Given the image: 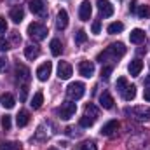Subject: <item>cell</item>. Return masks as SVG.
Segmentation results:
<instances>
[{
    "label": "cell",
    "mask_w": 150,
    "mask_h": 150,
    "mask_svg": "<svg viewBox=\"0 0 150 150\" xmlns=\"http://www.w3.org/2000/svg\"><path fill=\"white\" fill-rule=\"evenodd\" d=\"M9 49H11V44H9L5 38H0V51L5 52V51H9Z\"/></svg>",
    "instance_id": "d590c367"
},
{
    "label": "cell",
    "mask_w": 150,
    "mask_h": 150,
    "mask_svg": "<svg viewBox=\"0 0 150 150\" xmlns=\"http://www.w3.org/2000/svg\"><path fill=\"white\" fill-rule=\"evenodd\" d=\"M26 96H28V86L25 84V86H21V96H19V100L26 101Z\"/></svg>",
    "instance_id": "8d00e7d4"
},
{
    "label": "cell",
    "mask_w": 150,
    "mask_h": 150,
    "mask_svg": "<svg viewBox=\"0 0 150 150\" xmlns=\"http://www.w3.org/2000/svg\"><path fill=\"white\" fill-rule=\"evenodd\" d=\"M126 113L131 115L136 120H150V107H134V108H126Z\"/></svg>",
    "instance_id": "5b68a950"
},
{
    "label": "cell",
    "mask_w": 150,
    "mask_h": 150,
    "mask_svg": "<svg viewBox=\"0 0 150 150\" xmlns=\"http://www.w3.org/2000/svg\"><path fill=\"white\" fill-rule=\"evenodd\" d=\"M28 35L33 38V40H44V38L47 37V28L42 25V23H32L30 26H28Z\"/></svg>",
    "instance_id": "277c9868"
},
{
    "label": "cell",
    "mask_w": 150,
    "mask_h": 150,
    "mask_svg": "<svg viewBox=\"0 0 150 150\" xmlns=\"http://www.w3.org/2000/svg\"><path fill=\"white\" fill-rule=\"evenodd\" d=\"M79 150H96V143L94 142H82L79 145Z\"/></svg>",
    "instance_id": "4dcf8cb0"
},
{
    "label": "cell",
    "mask_w": 150,
    "mask_h": 150,
    "mask_svg": "<svg viewBox=\"0 0 150 150\" xmlns=\"http://www.w3.org/2000/svg\"><path fill=\"white\" fill-rule=\"evenodd\" d=\"M129 40H131L133 44H142V42L145 40V32L140 30V28H134V30L129 33Z\"/></svg>",
    "instance_id": "d6986e66"
},
{
    "label": "cell",
    "mask_w": 150,
    "mask_h": 150,
    "mask_svg": "<svg viewBox=\"0 0 150 150\" xmlns=\"http://www.w3.org/2000/svg\"><path fill=\"white\" fill-rule=\"evenodd\" d=\"M124 30V23H120V21H115V23H110L108 25V28H107V32L110 33V35H115V33H120Z\"/></svg>",
    "instance_id": "484cf974"
},
{
    "label": "cell",
    "mask_w": 150,
    "mask_h": 150,
    "mask_svg": "<svg viewBox=\"0 0 150 150\" xmlns=\"http://www.w3.org/2000/svg\"><path fill=\"white\" fill-rule=\"evenodd\" d=\"M112 70H113V67H110V65L103 67V70H101V79H103V80H108L110 75H112Z\"/></svg>",
    "instance_id": "d6a6232c"
},
{
    "label": "cell",
    "mask_w": 150,
    "mask_h": 150,
    "mask_svg": "<svg viewBox=\"0 0 150 150\" xmlns=\"http://www.w3.org/2000/svg\"><path fill=\"white\" fill-rule=\"evenodd\" d=\"M28 5H30V11L33 14H44V2L42 0H30Z\"/></svg>",
    "instance_id": "7402d4cb"
},
{
    "label": "cell",
    "mask_w": 150,
    "mask_h": 150,
    "mask_svg": "<svg viewBox=\"0 0 150 150\" xmlns=\"http://www.w3.org/2000/svg\"><path fill=\"white\" fill-rule=\"evenodd\" d=\"M115 87H117V91H120V93H122V91L127 87V79H126V77L117 79V86H115Z\"/></svg>",
    "instance_id": "1f68e13d"
},
{
    "label": "cell",
    "mask_w": 150,
    "mask_h": 150,
    "mask_svg": "<svg viewBox=\"0 0 150 150\" xmlns=\"http://www.w3.org/2000/svg\"><path fill=\"white\" fill-rule=\"evenodd\" d=\"M9 18L18 25V23H21L23 19H25V11L19 7V5H16V7H12L11 9V12H9Z\"/></svg>",
    "instance_id": "e0dca14e"
},
{
    "label": "cell",
    "mask_w": 150,
    "mask_h": 150,
    "mask_svg": "<svg viewBox=\"0 0 150 150\" xmlns=\"http://www.w3.org/2000/svg\"><path fill=\"white\" fill-rule=\"evenodd\" d=\"M51 72H52V63H51V61H45V63H42L37 68V79L40 82H45V80L49 79Z\"/></svg>",
    "instance_id": "8992f818"
},
{
    "label": "cell",
    "mask_w": 150,
    "mask_h": 150,
    "mask_svg": "<svg viewBox=\"0 0 150 150\" xmlns=\"http://www.w3.org/2000/svg\"><path fill=\"white\" fill-rule=\"evenodd\" d=\"M127 70H129V74H131V77H136V75H140V72L143 70V61H142L140 58H136V59H133V61L129 63V67H127Z\"/></svg>",
    "instance_id": "2e32d148"
},
{
    "label": "cell",
    "mask_w": 150,
    "mask_h": 150,
    "mask_svg": "<svg viewBox=\"0 0 150 150\" xmlns=\"http://www.w3.org/2000/svg\"><path fill=\"white\" fill-rule=\"evenodd\" d=\"M124 54H126V47H124V44H122V42H117V44L108 45L103 52H100V54H98V58H96V61H100V63L117 61V59H119V58H122Z\"/></svg>",
    "instance_id": "6da1fadb"
},
{
    "label": "cell",
    "mask_w": 150,
    "mask_h": 150,
    "mask_svg": "<svg viewBox=\"0 0 150 150\" xmlns=\"http://www.w3.org/2000/svg\"><path fill=\"white\" fill-rule=\"evenodd\" d=\"M117 129H119V122H117V120H108V122L101 127L100 133H101V136H110V134H113Z\"/></svg>",
    "instance_id": "ac0fdd59"
},
{
    "label": "cell",
    "mask_w": 150,
    "mask_h": 150,
    "mask_svg": "<svg viewBox=\"0 0 150 150\" xmlns=\"http://www.w3.org/2000/svg\"><path fill=\"white\" fill-rule=\"evenodd\" d=\"M94 117H91V115H84V117H80V120H79V124H80V127H91L93 124H94Z\"/></svg>",
    "instance_id": "4316f807"
},
{
    "label": "cell",
    "mask_w": 150,
    "mask_h": 150,
    "mask_svg": "<svg viewBox=\"0 0 150 150\" xmlns=\"http://www.w3.org/2000/svg\"><path fill=\"white\" fill-rule=\"evenodd\" d=\"M7 32V21L5 18H0V33H5Z\"/></svg>",
    "instance_id": "74e56055"
},
{
    "label": "cell",
    "mask_w": 150,
    "mask_h": 150,
    "mask_svg": "<svg viewBox=\"0 0 150 150\" xmlns=\"http://www.w3.org/2000/svg\"><path fill=\"white\" fill-rule=\"evenodd\" d=\"M67 94H68V98H70L72 101H77V100H80V98L86 94V86H84L82 82H72V84L67 87Z\"/></svg>",
    "instance_id": "7a4b0ae2"
},
{
    "label": "cell",
    "mask_w": 150,
    "mask_h": 150,
    "mask_svg": "<svg viewBox=\"0 0 150 150\" xmlns=\"http://www.w3.org/2000/svg\"><path fill=\"white\" fill-rule=\"evenodd\" d=\"M56 26H58V30H65L68 26V12L65 9H61L58 12V16H56Z\"/></svg>",
    "instance_id": "4fadbf2b"
},
{
    "label": "cell",
    "mask_w": 150,
    "mask_h": 150,
    "mask_svg": "<svg viewBox=\"0 0 150 150\" xmlns=\"http://www.w3.org/2000/svg\"><path fill=\"white\" fill-rule=\"evenodd\" d=\"M91 30H93V33H94V35H98V33L101 32V21H100V19H94V21H93Z\"/></svg>",
    "instance_id": "e575fe53"
},
{
    "label": "cell",
    "mask_w": 150,
    "mask_h": 150,
    "mask_svg": "<svg viewBox=\"0 0 150 150\" xmlns=\"http://www.w3.org/2000/svg\"><path fill=\"white\" fill-rule=\"evenodd\" d=\"M86 38H87V33H86L84 30H79V32L75 33V44H84Z\"/></svg>",
    "instance_id": "f546056e"
},
{
    "label": "cell",
    "mask_w": 150,
    "mask_h": 150,
    "mask_svg": "<svg viewBox=\"0 0 150 150\" xmlns=\"http://www.w3.org/2000/svg\"><path fill=\"white\" fill-rule=\"evenodd\" d=\"M7 67V58H0V72H4Z\"/></svg>",
    "instance_id": "f35d334b"
},
{
    "label": "cell",
    "mask_w": 150,
    "mask_h": 150,
    "mask_svg": "<svg viewBox=\"0 0 150 150\" xmlns=\"http://www.w3.org/2000/svg\"><path fill=\"white\" fill-rule=\"evenodd\" d=\"M143 98H145L147 101H150V87H147V89H145V93H143Z\"/></svg>",
    "instance_id": "60d3db41"
},
{
    "label": "cell",
    "mask_w": 150,
    "mask_h": 150,
    "mask_svg": "<svg viewBox=\"0 0 150 150\" xmlns=\"http://www.w3.org/2000/svg\"><path fill=\"white\" fill-rule=\"evenodd\" d=\"M16 122H18V127H25V126H28V122H30V113L28 110H21V112L16 115Z\"/></svg>",
    "instance_id": "ffe728a7"
},
{
    "label": "cell",
    "mask_w": 150,
    "mask_h": 150,
    "mask_svg": "<svg viewBox=\"0 0 150 150\" xmlns=\"http://www.w3.org/2000/svg\"><path fill=\"white\" fill-rule=\"evenodd\" d=\"M11 126H12L11 115H4V117H2V127H4L5 131H9V129H11Z\"/></svg>",
    "instance_id": "836d02e7"
},
{
    "label": "cell",
    "mask_w": 150,
    "mask_h": 150,
    "mask_svg": "<svg viewBox=\"0 0 150 150\" xmlns=\"http://www.w3.org/2000/svg\"><path fill=\"white\" fill-rule=\"evenodd\" d=\"M49 150H58V149H49Z\"/></svg>",
    "instance_id": "b9f144b4"
},
{
    "label": "cell",
    "mask_w": 150,
    "mask_h": 150,
    "mask_svg": "<svg viewBox=\"0 0 150 150\" xmlns=\"http://www.w3.org/2000/svg\"><path fill=\"white\" fill-rule=\"evenodd\" d=\"M0 150H21L19 142H0Z\"/></svg>",
    "instance_id": "d4e9b609"
},
{
    "label": "cell",
    "mask_w": 150,
    "mask_h": 150,
    "mask_svg": "<svg viewBox=\"0 0 150 150\" xmlns=\"http://www.w3.org/2000/svg\"><path fill=\"white\" fill-rule=\"evenodd\" d=\"M0 105H2L4 108L11 110V108H14V105H16V98H14L11 93H4V94L0 96Z\"/></svg>",
    "instance_id": "5bb4252c"
},
{
    "label": "cell",
    "mask_w": 150,
    "mask_h": 150,
    "mask_svg": "<svg viewBox=\"0 0 150 150\" xmlns=\"http://www.w3.org/2000/svg\"><path fill=\"white\" fill-rule=\"evenodd\" d=\"M72 74H74L72 65L67 63V61H59V65H58V77H59L61 80H68V79L72 77Z\"/></svg>",
    "instance_id": "52a82bcc"
},
{
    "label": "cell",
    "mask_w": 150,
    "mask_h": 150,
    "mask_svg": "<svg viewBox=\"0 0 150 150\" xmlns=\"http://www.w3.org/2000/svg\"><path fill=\"white\" fill-rule=\"evenodd\" d=\"M86 115H91V117L96 119V117H98V108H96L93 103H87V105H86Z\"/></svg>",
    "instance_id": "f1b7e54d"
},
{
    "label": "cell",
    "mask_w": 150,
    "mask_h": 150,
    "mask_svg": "<svg viewBox=\"0 0 150 150\" xmlns=\"http://www.w3.org/2000/svg\"><path fill=\"white\" fill-rule=\"evenodd\" d=\"M138 16H140L142 19L150 18V7L149 5H140V9H138Z\"/></svg>",
    "instance_id": "83f0119b"
},
{
    "label": "cell",
    "mask_w": 150,
    "mask_h": 150,
    "mask_svg": "<svg viewBox=\"0 0 150 150\" xmlns=\"http://www.w3.org/2000/svg\"><path fill=\"white\" fill-rule=\"evenodd\" d=\"M42 103H44V94H42V91H37L35 94H33V98H32V108L33 110H38L40 107H42Z\"/></svg>",
    "instance_id": "cb8c5ba5"
},
{
    "label": "cell",
    "mask_w": 150,
    "mask_h": 150,
    "mask_svg": "<svg viewBox=\"0 0 150 150\" xmlns=\"http://www.w3.org/2000/svg\"><path fill=\"white\" fill-rule=\"evenodd\" d=\"M113 98L112 94L108 93V91H103L101 94H100V105L103 107V108H107V110H110V108H113Z\"/></svg>",
    "instance_id": "9a60e30c"
},
{
    "label": "cell",
    "mask_w": 150,
    "mask_h": 150,
    "mask_svg": "<svg viewBox=\"0 0 150 150\" xmlns=\"http://www.w3.org/2000/svg\"><path fill=\"white\" fill-rule=\"evenodd\" d=\"M122 98L126 101H133L136 98V86H127L124 91H122Z\"/></svg>",
    "instance_id": "603a6c76"
},
{
    "label": "cell",
    "mask_w": 150,
    "mask_h": 150,
    "mask_svg": "<svg viewBox=\"0 0 150 150\" xmlns=\"http://www.w3.org/2000/svg\"><path fill=\"white\" fill-rule=\"evenodd\" d=\"M91 14H93V7H91V2L89 0H84L79 7V18L80 21H89L91 19Z\"/></svg>",
    "instance_id": "ba28073f"
},
{
    "label": "cell",
    "mask_w": 150,
    "mask_h": 150,
    "mask_svg": "<svg viewBox=\"0 0 150 150\" xmlns=\"http://www.w3.org/2000/svg\"><path fill=\"white\" fill-rule=\"evenodd\" d=\"M77 112V103L74 101H65L59 108H56V113L59 115V119H63V120H68V119H72Z\"/></svg>",
    "instance_id": "3957f363"
},
{
    "label": "cell",
    "mask_w": 150,
    "mask_h": 150,
    "mask_svg": "<svg viewBox=\"0 0 150 150\" xmlns=\"http://www.w3.org/2000/svg\"><path fill=\"white\" fill-rule=\"evenodd\" d=\"M136 7H138V5H136V0H133V2H131V5H129L131 14H133V12H136Z\"/></svg>",
    "instance_id": "ab89813d"
},
{
    "label": "cell",
    "mask_w": 150,
    "mask_h": 150,
    "mask_svg": "<svg viewBox=\"0 0 150 150\" xmlns=\"http://www.w3.org/2000/svg\"><path fill=\"white\" fill-rule=\"evenodd\" d=\"M79 74L86 79H91L94 75V63L93 61H80L79 65Z\"/></svg>",
    "instance_id": "9c48e42d"
},
{
    "label": "cell",
    "mask_w": 150,
    "mask_h": 150,
    "mask_svg": "<svg viewBox=\"0 0 150 150\" xmlns=\"http://www.w3.org/2000/svg\"><path fill=\"white\" fill-rule=\"evenodd\" d=\"M16 79L26 84V82L30 80V70H28L25 65H19V63H18V65H16Z\"/></svg>",
    "instance_id": "7c38bea8"
},
{
    "label": "cell",
    "mask_w": 150,
    "mask_h": 150,
    "mask_svg": "<svg viewBox=\"0 0 150 150\" xmlns=\"http://www.w3.org/2000/svg\"><path fill=\"white\" fill-rule=\"evenodd\" d=\"M98 11L103 18H110L113 14V5L108 0H98Z\"/></svg>",
    "instance_id": "30bf717a"
},
{
    "label": "cell",
    "mask_w": 150,
    "mask_h": 150,
    "mask_svg": "<svg viewBox=\"0 0 150 150\" xmlns=\"http://www.w3.org/2000/svg\"><path fill=\"white\" fill-rule=\"evenodd\" d=\"M25 56H26V59H30V61L37 59L38 56H40V47L35 45V44H28V45L25 47Z\"/></svg>",
    "instance_id": "8fae6325"
},
{
    "label": "cell",
    "mask_w": 150,
    "mask_h": 150,
    "mask_svg": "<svg viewBox=\"0 0 150 150\" xmlns=\"http://www.w3.org/2000/svg\"><path fill=\"white\" fill-rule=\"evenodd\" d=\"M49 47H51L52 56H59V54L63 52V44H61V40H59V38H52Z\"/></svg>",
    "instance_id": "44dd1931"
}]
</instances>
